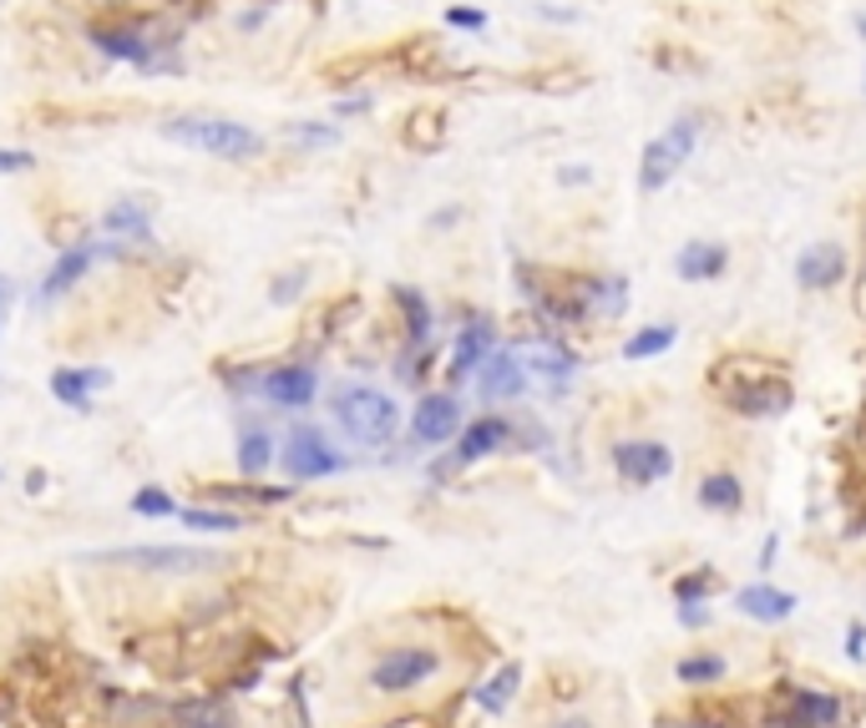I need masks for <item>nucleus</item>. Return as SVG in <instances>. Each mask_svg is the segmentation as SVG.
Here are the masks:
<instances>
[{
    "label": "nucleus",
    "instance_id": "nucleus-1",
    "mask_svg": "<svg viewBox=\"0 0 866 728\" xmlns=\"http://www.w3.org/2000/svg\"><path fill=\"white\" fill-rule=\"evenodd\" d=\"M163 137L178 147H192V152H213L223 162H243V157L264 152V137L229 117H173L163 122Z\"/></svg>",
    "mask_w": 866,
    "mask_h": 728
},
{
    "label": "nucleus",
    "instance_id": "nucleus-2",
    "mask_svg": "<svg viewBox=\"0 0 866 728\" xmlns=\"http://www.w3.org/2000/svg\"><path fill=\"white\" fill-rule=\"evenodd\" d=\"M335 420L355 445H390L400 430V405L385 390H371V384H349V390L335 394Z\"/></svg>",
    "mask_w": 866,
    "mask_h": 728
},
{
    "label": "nucleus",
    "instance_id": "nucleus-3",
    "mask_svg": "<svg viewBox=\"0 0 866 728\" xmlns=\"http://www.w3.org/2000/svg\"><path fill=\"white\" fill-rule=\"evenodd\" d=\"M699 127H705V122H699L695 112H685V117H674L669 127L644 147V157H638V182H644V192H659V188H669V178H679V168L689 162V152H695V143H699Z\"/></svg>",
    "mask_w": 866,
    "mask_h": 728
},
{
    "label": "nucleus",
    "instance_id": "nucleus-4",
    "mask_svg": "<svg viewBox=\"0 0 866 728\" xmlns=\"http://www.w3.org/2000/svg\"><path fill=\"white\" fill-rule=\"evenodd\" d=\"M92 561L143 567V572H208V567H218V551H204V547H112V551H92Z\"/></svg>",
    "mask_w": 866,
    "mask_h": 728
},
{
    "label": "nucleus",
    "instance_id": "nucleus-5",
    "mask_svg": "<svg viewBox=\"0 0 866 728\" xmlns=\"http://www.w3.org/2000/svg\"><path fill=\"white\" fill-rule=\"evenodd\" d=\"M436 668H441V653H431V647H396V653H385L375 663L371 683L380 693H406V688H421Z\"/></svg>",
    "mask_w": 866,
    "mask_h": 728
},
{
    "label": "nucleus",
    "instance_id": "nucleus-6",
    "mask_svg": "<svg viewBox=\"0 0 866 728\" xmlns=\"http://www.w3.org/2000/svg\"><path fill=\"white\" fill-rule=\"evenodd\" d=\"M614 471L628 486H654V481H664L674 471V451L664 441H618Z\"/></svg>",
    "mask_w": 866,
    "mask_h": 728
},
{
    "label": "nucleus",
    "instance_id": "nucleus-7",
    "mask_svg": "<svg viewBox=\"0 0 866 728\" xmlns=\"http://www.w3.org/2000/svg\"><path fill=\"white\" fill-rule=\"evenodd\" d=\"M86 41H92L102 56L112 61H137V66H147L157 51V41L147 36L137 21H92L86 25Z\"/></svg>",
    "mask_w": 866,
    "mask_h": 728
},
{
    "label": "nucleus",
    "instance_id": "nucleus-8",
    "mask_svg": "<svg viewBox=\"0 0 866 728\" xmlns=\"http://www.w3.org/2000/svg\"><path fill=\"white\" fill-rule=\"evenodd\" d=\"M345 466L335 451L325 445V435L320 430H310V425H300L294 435L284 441V471L294 481H314V476H335V471Z\"/></svg>",
    "mask_w": 866,
    "mask_h": 728
},
{
    "label": "nucleus",
    "instance_id": "nucleus-9",
    "mask_svg": "<svg viewBox=\"0 0 866 728\" xmlns=\"http://www.w3.org/2000/svg\"><path fill=\"white\" fill-rule=\"evenodd\" d=\"M477 390H481V400H518L528 390V365H522L518 349H492V355L481 359Z\"/></svg>",
    "mask_w": 866,
    "mask_h": 728
},
{
    "label": "nucleus",
    "instance_id": "nucleus-10",
    "mask_svg": "<svg viewBox=\"0 0 866 728\" xmlns=\"http://www.w3.org/2000/svg\"><path fill=\"white\" fill-rule=\"evenodd\" d=\"M791 400H795V390H791V380H781V374H760V380L730 390V410L734 415H750V420L781 415V410H791Z\"/></svg>",
    "mask_w": 866,
    "mask_h": 728
},
{
    "label": "nucleus",
    "instance_id": "nucleus-11",
    "mask_svg": "<svg viewBox=\"0 0 866 728\" xmlns=\"http://www.w3.org/2000/svg\"><path fill=\"white\" fill-rule=\"evenodd\" d=\"M457 430H461V405L451 394H426L416 405V415H410V435L421 445H446Z\"/></svg>",
    "mask_w": 866,
    "mask_h": 728
},
{
    "label": "nucleus",
    "instance_id": "nucleus-12",
    "mask_svg": "<svg viewBox=\"0 0 866 728\" xmlns=\"http://www.w3.org/2000/svg\"><path fill=\"white\" fill-rule=\"evenodd\" d=\"M314 390H320V380L304 365H279V370L264 374V400L279 410H304L314 400Z\"/></svg>",
    "mask_w": 866,
    "mask_h": 728
},
{
    "label": "nucleus",
    "instance_id": "nucleus-13",
    "mask_svg": "<svg viewBox=\"0 0 866 728\" xmlns=\"http://www.w3.org/2000/svg\"><path fill=\"white\" fill-rule=\"evenodd\" d=\"M795 278H801V288H831L846 278V249L842 243H811L801 259H795Z\"/></svg>",
    "mask_w": 866,
    "mask_h": 728
},
{
    "label": "nucleus",
    "instance_id": "nucleus-14",
    "mask_svg": "<svg viewBox=\"0 0 866 728\" xmlns=\"http://www.w3.org/2000/svg\"><path fill=\"white\" fill-rule=\"evenodd\" d=\"M724 263H730V249H724V243L695 239V243H685V249H679L674 268H679V278H685V284H710V278L724 274Z\"/></svg>",
    "mask_w": 866,
    "mask_h": 728
},
{
    "label": "nucleus",
    "instance_id": "nucleus-15",
    "mask_svg": "<svg viewBox=\"0 0 866 728\" xmlns=\"http://www.w3.org/2000/svg\"><path fill=\"white\" fill-rule=\"evenodd\" d=\"M734 608L745 612V618H755V622H785L795 612V598L781 592V587L755 582V587H740V592H734Z\"/></svg>",
    "mask_w": 866,
    "mask_h": 728
},
{
    "label": "nucleus",
    "instance_id": "nucleus-16",
    "mask_svg": "<svg viewBox=\"0 0 866 728\" xmlns=\"http://www.w3.org/2000/svg\"><path fill=\"white\" fill-rule=\"evenodd\" d=\"M112 374L107 370H56L51 374V394L72 410H92V390H107Z\"/></svg>",
    "mask_w": 866,
    "mask_h": 728
},
{
    "label": "nucleus",
    "instance_id": "nucleus-17",
    "mask_svg": "<svg viewBox=\"0 0 866 728\" xmlns=\"http://www.w3.org/2000/svg\"><path fill=\"white\" fill-rule=\"evenodd\" d=\"M836 718H842V704H836L831 693L791 688V724L795 728H836Z\"/></svg>",
    "mask_w": 866,
    "mask_h": 728
},
{
    "label": "nucleus",
    "instance_id": "nucleus-18",
    "mask_svg": "<svg viewBox=\"0 0 866 728\" xmlns=\"http://www.w3.org/2000/svg\"><path fill=\"white\" fill-rule=\"evenodd\" d=\"M487 355H492V324L477 319V324H467V329L457 335V349H451V374H457V380L477 374Z\"/></svg>",
    "mask_w": 866,
    "mask_h": 728
},
{
    "label": "nucleus",
    "instance_id": "nucleus-19",
    "mask_svg": "<svg viewBox=\"0 0 866 728\" xmlns=\"http://www.w3.org/2000/svg\"><path fill=\"white\" fill-rule=\"evenodd\" d=\"M518 355H522V365H528V374H542V380H553V384L573 380V365H577V359L567 355L563 345H553V339H532V345L518 349Z\"/></svg>",
    "mask_w": 866,
    "mask_h": 728
},
{
    "label": "nucleus",
    "instance_id": "nucleus-20",
    "mask_svg": "<svg viewBox=\"0 0 866 728\" xmlns=\"http://www.w3.org/2000/svg\"><path fill=\"white\" fill-rule=\"evenodd\" d=\"M92 259H96V249H66L56 259V268L46 274V284H41V299H61V294H72L76 284L86 278V268H92Z\"/></svg>",
    "mask_w": 866,
    "mask_h": 728
},
{
    "label": "nucleus",
    "instance_id": "nucleus-21",
    "mask_svg": "<svg viewBox=\"0 0 866 728\" xmlns=\"http://www.w3.org/2000/svg\"><path fill=\"white\" fill-rule=\"evenodd\" d=\"M507 420H497V415H487V420H471L467 430H461V445H457V461H481V455H492V451H502L507 445Z\"/></svg>",
    "mask_w": 866,
    "mask_h": 728
},
{
    "label": "nucleus",
    "instance_id": "nucleus-22",
    "mask_svg": "<svg viewBox=\"0 0 866 728\" xmlns=\"http://www.w3.org/2000/svg\"><path fill=\"white\" fill-rule=\"evenodd\" d=\"M699 506H705V511H740V506H745V486H740L730 471H714V476L699 481Z\"/></svg>",
    "mask_w": 866,
    "mask_h": 728
},
{
    "label": "nucleus",
    "instance_id": "nucleus-23",
    "mask_svg": "<svg viewBox=\"0 0 866 728\" xmlns=\"http://www.w3.org/2000/svg\"><path fill=\"white\" fill-rule=\"evenodd\" d=\"M107 233H117V239H133V243H147L153 239V218H147V208L143 203H117V208H107Z\"/></svg>",
    "mask_w": 866,
    "mask_h": 728
},
{
    "label": "nucleus",
    "instance_id": "nucleus-24",
    "mask_svg": "<svg viewBox=\"0 0 866 728\" xmlns=\"http://www.w3.org/2000/svg\"><path fill=\"white\" fill-rule=\"evenodd\" d=\"M674 339H679V324H644L638 335H628L624 359H654L664 349H674Z\"/></svg>",
    "mask_w": 866,
    "mask_h": 728
},
{
    "label": "nucleus",
    "instance_id": "nucleus-25",
    "mask_svg": "<svg viewBox=\"0 0 866 728\" xmlns=\"http://www.w3.org/2000/svg\"><path fill=\"white\" fill-rule=\"evenodd\" d=\"M518 683H522V668H518V663H507V668L497 673V678L477 693V704L487 708V714H502V708L512 704V693H518Z\"/></svg>",
    "mask_w": 866,
    "mask_h": 728
},
{
    "label": "nucleus",
    "instance_id": "nucleus-26",
    "mask_svg": "<svg viewBox=\"0 0 866 728\" xmlns=\"http://www.w3.org/2000/svg\"><path fill=\"white\" fill-rule=\"evenodd\" d=\"M269 461H274V441H269L264 430H249V435L239 441V471L243 476H259Z\"/></svg>",
    "mask_w": 866,
    "mask_h": 728
},
{
    "label": "nucleus",
    "instance_id": "nucleus-27",
    "mask_svg": "<svg viewBox=\"0 0 866 728\" xmlns=\"http://www.w3.org/2000/svg\"><path fill=\"white\" fill-rule=\"evenodd\" d=\"M182 526H192V531H243V516L239 511H204V506H188L182 511Z\"/></svg>",
    "mask_w": 866,
    "mask_h": 728
},
{
    "label": "nucleus",
    "instance_id": "nucleus-28",
    "mask_svg": "<svg viewBox=\"0 0 866 728\" xmlns=\"http://www.w3.org/2000/svg\"><path fill=\"white\" fill-rule=\"evenodd\" d=\"M679 683H720L724 678V657L699 653V657H679Z\"/></svg>",
    "mask_w": 866,
    "mask_h": 728
},
{
    "label": "nucleus",
    "instance_id": "nucleus-29",
    "mask_svg": "<svg viewBox=\"0 0 866 728\" xmlns=\"http://www.w3.org/2000/svg\"><path fill=\"white\" fill-rule=\"evenodd\" d=\"M396 299H400V309L410 314V345H421V339L431 335V309H426V299L416 288H396Z\"/></svg>",
    "mask_w": 866,
    "mask_h": 728
},
{
    "label": "nucleus",
    "instance_id": "nucleus-30",
    "mask_svg": "<svg viewBox=\"0 0 866 728\" xmlns=\"http://www.w3.org/2000/svg\"><path fill=\"white\" fill-rule=\"evenodd\" d=\"M133 511L137 516H168V511H178V506H173V496L168 490H157V486H143L133 496Z\"/></svg>",
    "mask_w": 866,
    "mask_h": 728
},
{
    "label": "nucleus",
    "instance_id": "nucleus-31",
    "mask_svg": "<svg viewBox=\"0 0 866 728\" xmlns=\"http://www.w3.org/2000/svg\"><path fill=\"white\" fill-rule=\"evenodd\" d=\"M710 582H714L710 567H705V572H695V577H679V582H674V598H679V602L689 608V602H699L705 592H710Z\"/></svg>",
    "mask_w": 866,
    "mask_h": 728
},
{
    "label": "nucleus",
    "instance_id": "nucleus-32",
    "mask_svg": "<svg viewBox=\"0 0 866 728\" xmlns=\"http://www.w3.org/2000/svg\"><path fill=\"white\" fill-rule=\"evenodd\" d=\"M36 168V157L21 152V147H0V172H31Z\"/></svg>",
    "mask_w": 866,
    "mask_h": 728
},
{
    "label": "nucleus",
    "instance_id": "nucleus-33",
    "mask_svg": "<svg viewBox=\"0 0 866 728\" xmlns=\"http://www.w3.org/2000/svg\"><path fill=\"white\" fill-rule=\"evenodd\" d=\"M289 137H300V143H335L340 131L335 127H284Z\"/></svg>",
    "mask_w": 866,
    "mask_h": 728
},
{
    "label": "nucleus",
    "instance_id": "nucleus-34",
    "mask_svg": "<svg viewBox=\"0 0 866 728\" xmlns=\"http://www.w3.org/2000/svg\"><path fill=\"white\" fill-rule=\"evenodd\" d=\"M446 21H451V25H467V31H481V25H487V15H481V11H467V6H457V11H446Z\"/></svg>",
    "mask_w": 866,
    "mask_h": 728
},
{
    "label": "nucleus",
    "instance_id": "nucleus-35",
    "mask_svg": "<svg viewBox=\"0 0 866 728\" xmlns=\"http://www.w3.org/2000/svg\"><path fill=\"white\" fill-rule=\"evenodd\" d=\"M294 294H300V274H289V278H279V284H274V304L294 299Z\"/></svg>",
    "mask_w": 866,
    "mask_h": 728
},
{
    "label": "nucleus",
    "instance_id": "nucleus-36",
    "mask_svg": "<svg viewBox=\"0 0 866 728\" xmlns=\"http://www.w3.org/2000/svg\"><path fill=\"white\" fill-rule=\"evenodd\" d=\"M11 304H15V288H11V278H0V329H6V314H11Z\"/></svg>",
    "mask_w": 866,
    "mask_h": 728
},
{
    "label": "nucleus",
    "instance_id": "nucleus-37",
    "mask_svg": "<svg viewBox=\"0 0 866 728\" xmlns=\"http://www.w3.org/2000/svg\"><path fill=\"white\" fill-rule=\"evenodd\" d=\"M553 728H593L588 718H563V724H553Z\"/></svg>",
    "mask_w": 866,
    "mask_h": 728
},
{
    "label": "nucleus",
    "instance_id": "nucleus-38",
    "mask_svg": "<svg viewBox=\"0 0 866 728\" xmlns=\"http://www.w3.org/2000/svg\"><path fill=\"white\" fill-rule=\"evenodd\" d=\"M856 25H862V36H866V15H862V21H856Z\"/></svg>",
    "mask_w": 866,
    "mask_h": 728
},
{
    "label": "nucleus",
    "instance_id": "nucleus-39",
    "mask_svg": "<svg viewBox=\"0 0 866 728\" xmlns=\"http://www.w3.org/2000/svg\"><path fill=\"white\" fill-rule=\"evenodd\" d=\"M685 728H710V724H685Z\"/></svg>",
    "mask_w": 866,
    "mask_h": 728
}]
</instances>
